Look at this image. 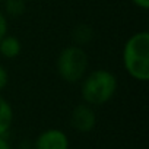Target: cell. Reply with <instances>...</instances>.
<instances>
[{"label":"cell","mask_w":149,"mask_h":149,"mask_svg":"<svg viewBox=\"0 0 149 149\" xmlns=\"http://www.w3.org/2000/svg\"><path fill=\"white\" fill-rule=\"evenodd\" d=\"M123 66L133 79H149V31H137L129 37L123 47Z\"/></svg>","instance_id":"1"},{"label":"cell","mask_w":149,"mask_h":149,"mask_svg":"<svg viewBox=\"0 0 149 149\" xmlns=\"http://www.w3.org/2000/svg\"><path fill=\"white\" fill-rule=\"evenodd\" d=\"M81 82L82 100L92 107H100L111 101L118 86L117 76L107 69H97L86 73Z\"/></svg>","instance_id":"2"},{"label":"cell","mask_w":149,"mask_h":149,"mask_svg":"<svg viewBox=\"0 0 149 149\" xmlns=\"http://www.w3.org/2000/svg\"><path fill=\"white\" fill-rule=\"evenodd\" d=\"M89 67V57L84 47L69 45L64 47L56 60V69L58 76L67 84H78L84 79V76Z\"/></svg>","instance_id":"3"},{"label":"cell","mask_w":149,"mask_h":149,"mask_svg":"<svg viewBox=\"0 0 149 149\" xmlns=\"http://www.w3.org/2000/svg\"><path fill=\"white\" fill-rule=\"evenodd\" d=\"M70 124L79 133H89L97 126V114L92 105L85 102L78 104L72 110L70 114Z\"/></svg>","instance_id":"4"},{"label":"cell","mask_w":149,"mask_h":149,"mask_svg":"<svg viewBox=\"0 0 149 149\" xmlns=\"http://www.w3.org/2000/svg\"><path fill=\"white\" fill-rule=\"evenodd\" d=\"M34 149H69V137L60 129H47L37 136Z\"/></svg>","instance_id":"5"},{"label":"cell","mask_w":149,"mask_h":149,"mask_svg":"<svg viewBox=\"0 0 149 149\" xmlns=\"http://www.w3.org/2000/svg\"><path fill=\"white\" fill-rule=\"evenodd\" d=\"M21 51H22V42L15 35L6 34L0 40V54H2V57L8 60H13L21 54Z\"/></svg>","instance_id":"6"},{"label":"cell","mask_w":149,"mask_h":149,"mask_svg":"<svg viewBox=\"0 0 149 149\" xmlns=\"http://www.w3.org/2000/svg\"><path fill=\"white\" fill-rule=\"evenodd\" d=\"M13 123V108L8 100L0 95V136H5Z\"/></svg>","instance_id":"7"},{"label":"cell","mask_w":149,"mask_h":149,"mask_svg":"<svg viewBox=\"0 0 149 149\" xmlns=\"http://www.w3.org/2000/svg\"><path fill=\"white\" fill-rule=\"evenodd\" d=\"M72 40L74 45L84 47L94 40V29L88 24H78L72 31Z\"/></svg>","instance_id":"8"},{"label":"cell","mask_w":149,"mask_h":149,"mask_svg":"<svg viewBox=\"0 0 149 149\" xmlns=\"http://www.w3.org/2000/svg\"><path fill=\"white\" fill-rule=\"evenodd\" d=\"M5 3V15L10 18H19L26 12L25 0H3Z\"/></svg>","instance_id":"9"},{"label":"cell","mask_w":149,"mask_h":149,"mask_svg":"<svg viewBox=\"0 0 149 149\" xmlns=\"http://www.w3.org/2000/svg\"><path fill=\"white\" fill-rule=\"evenodd\" d=\"M8 85H9V73H8L5 66L0 64V92H2Z\"/></svg>","instance_id":"10"},{"label":"cell","mask_w":149,"mask_h":149,"mask_svg":"<svg viewBox=\"0 0 149 149\" xmlns=\"http://www.w3.org/2000/svg\"><path fill=\"white\" fill-rule=\"evenodd\" d=\"M9 31V24H8V16L5 12L0 10V40H2Z\"/></svg>","instance_id":"11"},{"label":"cell","mask_w":149,"mask_h":149,"mask_svg":"<svg viewBox=\"0 0 149 149\" xmlns=\"http://www.w3.org/2000/svg\"><path fill=\"white\" fill-rule=\"evenodd\" d=\"M132 3L134 6H137L142 10H148L149 9V0H132Z\"/></svg>","instance_id":"12"},{"label":"cell","mask_w":149,"mask_h":149,"mask_svg":"<svg viewBox=\"0 0 149 149\" xmlns=\"http://www.w3.org/2000/svg\"><path fill=\"white\" fill-rule=\"evenodd\" d=\"M0 149H12L9 142L5 139V136H0Z\"/></svg>","instance_id":"13"},{"label":"cell","mask_w":149,"mask_h":149,"mask_svg":"<svg viewBox=\"0 0 149 149\" xmlns=\"http://www.w3.org/2000/svg\"><path fill=\"white\" fill-rule=\"evenodd\" d=\"M0 2H3V0H0Z\"/></svg>","instance_id":"14"}]
</instances>
